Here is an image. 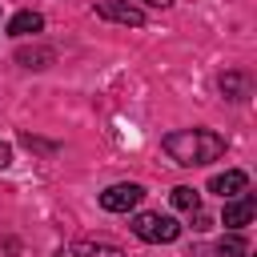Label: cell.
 I'll return each mask as SVG.
<instances>
[{
	"mask_svg": "<svg viewBox=\"0 0 257 257\" xmlns=\"http://www.w3.org/2000/svg\"><path fill=\"white\" fill-rule=\"evenodd\" d=\"M165 153H169L177 165L197 169V165H213V161H221L225 141H221L217 133H209V128H177V133L165 137Z\"/></svg>",
	"mask_w": 257,
	"mask_h": 257,
	"instance_id": "cell-1",
	"label": "cell"
},
{
	"mask_svg": "<svg viewBox=\"0 0 257 257\" xmlns=\"http://www.w3.org/2000/svg\"><path fill=\"white\" fill-rule=\"evenodd\" d=\"M133 233L141 241H149V245H169V241L181 237V225L173 217H165V213H137L133 217Z\"/></svg>",
	"mask_w": 257,
	"mask_h": 257,
	"instance_id": "cell-2",
	"label": "cell"
},
{
	"mask_svg": "<svg viewBox=\"0 0 257 257\" xmlns=\"http://www.w3.org/2000/svg\"><path fill=\"white\" fill-rule=\"evenodd\" d=\"M141 197H145V189H141L137 181H116V185H108V189L100 193V205H104L108 213H128V209L141 205Z\"/></svg>",
	"mask_w": 257,
	"mask_h": 257,
	"instance_id": "cell-3",
	"label": "cell"
},
{
	"mask_svg": "<svg viewBox=\"0 0 257 257\" xmlns=\"http://www.w3.org/2000/svg\"><path fill=\"white\" fill-rule=\"evenodd\" d=\"M96 16L104 20H116V24H128V28H141L145 24V12L128 0H96Z\"/></svg>",
	"mask_w": 257,
	"mask_h": 257,
	"instance_id": "cell-4",
	"label": "cell"
},
{
	"mask_svg": "<svg viewBox=\"0 0 257 257\" xmlns=\"http://www.w3.org/2000/svg\"><path fill=\"white\" fill-rule=\"evenodd\" d=\"M245 189H249V177H245L241 169H225V173H217V177L209 181V193H217V197H225V201H229V197H241Z\"/></svg>",
	"mask_w": 257,
	"mask_h": 257,
	"instance_id": "cell-5",
	"label": "cell"
},
{
	"mask_svg": "<svg viewBox=\"0 0 257 257\" xmlns=\"http://www.w3.org/2000/svg\"><path fill=\"white\" fill-rule=\"evenodd\" d=\"M221 221H225L229 229H237V233H241V229L253 221V197H245V193H241V197H229V201H225Z\"/></svg>",
	"mask_w": 257,
	"mask_h": 257,
	"instance_id": "cell-6",
	"label": "cell"
},
{
	"mask_svg": "<svg viewBox=\"0 0 257 257\" xmlns=\"http://www.w3.org/2000/svg\"><path fill=\"white\" fill-rule=\"evenodd\" d=\"M44 28V16L40 12H16L12 20H8V32L12 36H36Z\"/></svg>",
	"mask_w": 257,
	"mask_h": 257,
	"instance_id": "cell-7",
	"label": "cell"
},
{
	"mask_svg": "<svg viewBox=\"0 0 257 257\" xmlns=\"http://www.w3.org/2000/svg\"><path fill=\"white\" fill-rule=\"evenodd\" d=\"M72 257H124L120 245H108V241H76L72 245Z\"/></svg>",
	"mask_w": 257,
	"mask_h": 257,
	"instance_id": "cell-8",
	"label": "cell"
},
{
	"mask_svg": "<svg viewBox=\"0 0 257 257\" xmlns=\"http://www.w3.org/2000/svg\"><path fill=\"white\" fill-rule=\"evenodd\" d=\"M245 253H249V245H245V237H241L237 229L217 241V257H245Z\"/></svg>",
	"mask_w": 257,
	"mask_h": 257,
	"instance_id": "cell-9",
	"label": "cell"
},
{
	"mask_svg": "<svg viewBox=\"0 0 257 257\" xmlns=\"http://www.w3.org/2000/svg\"><path fill=\"white\" fill-rule=\"evenodd\" d=\"M221 92L233 96V100H245V96H249V80H245L241 72H225V76H221Z\"/></svg>",
	"mask_w": 257,
	"mask_h": 257,
	"instance_id": "cell-10",
	"label": "cell"
},
{
	"mask_svg": "<svg viewBox=\"0 0 257 257\" xmlns=\"http://www.w3.org/2000/svg\"><path fill=\"white\" fill-rule=\"evenodd\" d=\"M16 60L24 68H44V64H52V48H20Z\"/></svg>",
	"mask_w": 257,
	"mask_h": 257,
	"instance_id": "cell-11",
	"label": "cell"
},
{
	"mask_svg": "<svg viewBox=\"0 0 257 257\" xmlns=\"http://www.w3.org/2000/svg\"><path fill=\"white\" fill-rule=\"evenodd\" d=\"M173 205L185 209V213H197V209H201V193L189 189V185H181V189H173Z\"/></svg>",
	"mask_w": 257,
	"mask_h": 257,
	"instance_id": "cell-12",
	"label": "cell"
},
{
	"mask_svg": "<svg viewBox=\"0 0 257 257\" xmlns=\"http://www.w3.org/2000/svg\"><path fill=\"white\" fill-rule=\"evenodd\" d=\"M8 165H12V149L0 141V169H8Z\"/></svg>",
	"mask_w": 257,
	"mask_h": 257,
	"instance_id": "cell-13",
	"label": "cell"
},
{
	"mask_svg": "<svg viewBox=\"0 0 257 257\" xmlns=\"http://www.w3.org/2000/svg\"><path fill=\"white\" fill-rule=\"evenodd\" d=\"M145 4H153V8H169L173 0H145Z\"/></svg>",
	"mask_w": 257,
	"mask_h": 257,
	"instance_id": "cell-14",
	"label": "cell"
}]
</instances>
